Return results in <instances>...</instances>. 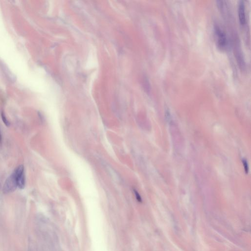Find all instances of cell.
Segmentation results:
<instances>
[{
    "instance_id": "3",
    "label": "cell",
    "mask_w": 251,
    "mask_h": 251,
    "mask_svg": "<svg viewBox=\"0 0 251 251\" xmlns=\"http://www.w3.org/2000/svg\"><path fill=\"white\" fill-rule=\"evenodd\" d=\"M16 176L17 186L20 189H23L25 186V178L24 175V167L20 165L14 171Z\"/></svg>"
},
{
    "instance_id": "5",
    "label": "cell",
    "mask_w": 251,
    "mask_h": 251,
    "mask_svg": "<svg viewBox=\"0 0 251 251\" xmlns=\"http://www.w3.org/2000/svg\"><path fill=\"white\" fill-rule=\"evenodd\" d=\"M1 119H2V120H3V122L4 123L5 125H6L7 127H10V123L9 121L7 119V117H6V115L4 114V112H1Z\"/></svg>"
},
{
    "instance_id": "1",
    "label": "cell",
    "mask_w": 251,
    "mask_h": 251,
    "mask_svg": "<svg viewBox=\"0 0 251 251\" xmlns=\"http://www.w3.org/2000/svg\"><path fill=\"white\" fill-rule=\"evenodd\" d=\"M214 35L217 46L221 50H225L227 48L228 41L225 31L218 25L214 27Z\"/></svg>"
},
{
    "instance_id": "6",
    "label": "cell",
    "mask_w": 251,
    "mask_h": 251,
    "mask_svg": "<svg viewBox=\"0 0 251 251\" xmlns=\"http://www.w3.org/2000/svg\"><path fill=\"white\" fill-rule=\"evenodd\" d=\"M242 162H243V166L244 167L245 171L246 174H248L249 172V166L248 162H247V161H246L245 159H243Z\"/></svg>"
},
{
    "instance_id": "8",
    "label": "cell",
    "mask_w": 251,
    "mask_h": 251,
    "mask_svg": "<svg viewBox=\"0 0 251 251\" xmlns=\"http://www.w3.org/2000/svg\"><path fill=\"white\" fill-rule=\"evenodd\" d=\"M2 143V135H1V130L0 128V145Z\"/></svg>"
},
{
    "instance_id": "7",
    "label": "cell",
    "mask_w": 251,
    "mask_h": 251,
    "mask_svg": "<svg viewBox=\"0 0 251 251\" xmlns=\"http://www.w3.org/2000/svg\"><path fill=\"white\" fill-rule=\"evenodd\" d=\"M134 192H135V196H136V198H137V200L138 201L140 202H142V199L141 198L140 195L138 194L137 192L136 191H134Z\"/></svg>"
},
{
    "instance_id": "2",
    "label": "cell",
    "mask_w": 251,
    "mask_h": 251,
    "mask_svg": "<svg viewBox=\"0 0 251 251\" xmlns=\"http://www.w3.org/2000/svg\"><path fill=\"white\" fill-rule=\"evenodd\" d=\"M17 187L16 176L13 172L5 182L3 188V192L4 194L12 193L16 189Z\"/></svg>"
},
{
    "instance_id": "4",
    "label": "cell",
    "mask_w": 251,
    "mask_h": 251,
    "mask_svg": "<svg viewBox=\"0 0 251 251\" xmlns=\"http://www.w3.org/2000/svg\"><path fill=\"white\" fill-rule=\"evenodd\" d=\"M238 15L240 24L244 25L246 22L245 7L243 1H240L238 4Z\"/></svg>"
}]
</instances>
